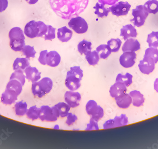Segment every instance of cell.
Segmentation results:
<instances>
[{"label":"cell","mask_w":158,"mask_h":149,"mask_svg":"<svg viewBox=\"0 0 158 149\" xmlns=\"http://www.w3.org/2000/svg\"><path fill=\"white\" fill-rule=\"evenodd\" d=\"M89 2V0H49L53 11L64 19L78 16L86 9Z\"/></svg>","instance_id":"cell-1"},{"label":"cell","mask_w":158,"mask_h":149,"mask_svg":"<svg viewBox=\"0 0 158 149\" xmlns=\"http://www.w3.org/2000/svg\"><path fill=\"white\" fill-rule=\"evenodd\" d=\"M83 76V71L80 66L71 67L66 74L65 81L66 87L71 91H75L79 89L81 86V81Z\"/></svg>","instance_id":"cell-2"},{"label":"cell","mask_w":158,"mask_h":149,"mask_svg":"<svg viewBox=\"0 0 158 149\" xmlns=\"http://www.w3.org/2000/svg\"><path fill=\"white\" fill-rule=\"evenodd\" d=\"M10 41V46L11 49L15 52L21 51L25 46V37L23 32L19 27H14L10 31L9 33Z\"/></svg>","instance_id":"cell-3"},{"label":"cell","mask_w":158,"mask_h":149,"mask_svg":"<svg viewBox=\"0 0 158 149\" xmlns=\"http://www.w3.org/2000/svg\"><path fill=\"white\" fill-rule=\"evenodd\" d=\"M53 86L52 80L49 77H44L40 81L32 83V93L34 96L41 98L51 91Z\"/></svg>","instance_id":"cell-4"},{"label":"cell","mask_w":158,"mask_h":149,"mask_svg":"<svg viewBox=\"0 0 158 149\" xmlns=\"http://www.w3.org/2000/svg\"><path fill=\"white\" fill-rule=\"evenodd\" d=\"M60 117V114L56 106H42L40 108L39 118L43 122H56Z\"/></svg>","instance_id":"cell-5"},{"label":"cell","mask_w":158,"mask_h":149,"mask_svg":"<svg viewBox=\"0 0 158 149\" xmlns=\"http://www.w3.org/2000/svg\"><path fill=\"white\" fill-rule=\"evenodd\" d=\"M149 13L145 10L143 5H140L136 7L132 10V15L134 19H130L135 26L140 27L144 25Z\"/></svg>","instance_id":"cell-6"},{"label":"cell","mask_w":158,"mask_h":149,"mask_svg":"<svg viewBox=\"0 0 158 149\" xmlns=\"http://www.w3.org/2000/svg\"><path fill=\"white\" fill-rule=\"evenodd\" d=\"M68 24L70 28L73 30L76 33L79 34L85 33L88 29L87 23L81 17L72 18L70 19Z\"/></svg>","instance_id":"cell-7"},{"label":"cell","mask_w":158,"mask_h":149,"mask_svg":"<svg viewBox=\"0 0 158 149\" xmlns=\"http://www.w3.org/2000/svg\"><path fill=\"white\" fill-rule=\"evenodd\" d=\"M131 7V5L127 2H119L112 5L109 9L113 15L119 17L127 15Z\"/></svg>","instance_id":"cell-8"},{"label":"cell","mask_w":158,"mask_h":149,"mask_svg":"<svg viewBox=\"0 0 158 149\" xmlns=\"http://www.w3.org/2000/svg\"><path fill=\"white\" fill-rule=\"evenodd\" d=\"M136 59V54L135 52L127 51L124 52L120 57V64L124 68H131L135 63Z\"/></svg>","instance_id":"cell-9"},{"label":"cell","mask_w":158,"mask_h":149,"mask_svg":"<svg viewBox=\"0 0 158 149\" xmlns=\"http://www.w3.org/2000/svg\"><path fill=\"white\" fill-rule=\"evenodd\" d=\"M65 102L72 108H75L80 105L81 100V95L78 92L74 91H67L64 95Z\"/></svg>","instance_id":"cell-10"},{"label":"cell","mask_w":158,"mask_h":149,"mask_svg":"<svg viewBox=\"0 0 158 149\" xmlns=\"http://www.w3.org/2000/svg\"><path fill=\"white\" fill-rule=\"evenodd\" d=\"M155 63L152 59L144 57L138 64V67L142 73L144 74H150L155 69Z\"/></svg>","instance_id":"cell-11"},{"label":"cell","mask_w":158,"mask_h":149,"mask_svg":"<svg viewBox=\"0 0 158 149\" xmlns=\"http://www.w3.org/2000/svg\"><path fill=\"white\" fill-rule=\"evenodd\" d=\"M24 32L27 37L30 39L38 37L40 33V29L37 21L31 20L27 23L25 27Z\"/></svg>","instance_id":"cell-12"},{"label":"cell","mask_w":158,"mask_h":149,"mask_svg":"<svg viewBox=\"0 0 158 149\" xmlns=\"http://www.w3.org/2000/svg\"><path fill=\"white\" fill-rule=\"evenodd\" d=\"M127 87L125 84L118 81L111 86L110 89V95L114 98L127 93Z\"/></svg>","instance_id":"cell-13"},{"label":"cell","mask_w":158,"mask_h":149,"mask_svg":"<svg viewBox=\"0 0 158 149\" xmlns=\"http://www.w3.org/2000/svg\"><path fill=\"white\" fill-rule=\"evenodd\" d=\"M24 73L26 79L31 81L32 83L37 82L40 79L41 73L35 67L30 65L25 69Z\"/></svg>","instance_id":"cell-14"},{"label":"cell","mask_w":158,"mask_h":149,"mask_svg":"<svg viewBox=\"0 0 158 149\" xmlns=\"http://www.w3.org/2000/svg\"><path fill=\"white\" fill-rule=\"evenodd\" d=\"M137 35V30L132 25H126L121 29L120 36L123 37L125 40L132 38H135Z\"/></svg>","instance_id":"cell-15"},{"label":"cell","mask_w":158,"mask_h":149,"mask_svg":"<svg viewBox=\"0 0 158 149\" xmlns=\"http://www.w3.org/2000/svg\"><path fill=\"white\" fill-rule=\"evenodd\" d=\"M46 62L47 65L50 67H56L61 62L60 55L56 51H50L46 56Z\"/></svg>","instance_id":"cell-16"},{"label":"cell","mask_w":158,"mask_h":149,"mask_svg":"<svg viewBox=\"0 0 158 149\" xmlns=\"http://www.w3.org/2000/svg\"><path fill=\"white\" fill-rule=\"evenodd\" d=\"M141 48V45L138 40L134 39H129L126 40L124 43L122 49L123 52L127 51L136 52Z\"/></svg>","instance_id":"cell-17"},{"label":"cell","mask_w":158,"mask_h":149,"mask_svg":"<svg viewBox=\"0 0 158 149\" xmlns=\"http://www.w3.org/2000/svg\"><path fill=\"white\" fill-rule=\"evenodd\" d=\"M18 96L15 93L6 89L2 94L1 102L6 105H10L16 101Z\"/></svg>","instance_id":"cell-18"},{"label":"cell","mask_w":158,"mask_h":149,"mask_svg":"<svg viewBox=\"0 0 158 149\" xmlns=\"http://www.w3.org/2000/svg\"><path fill=\"white\" fill-rule=\"evenodd\" d=\"M114 99L117 105L120 109H128L132 103V97L129 94L127 93L123 95L115 97Z\"/></svg>","instance_id":"cell-19"},{"label":"cell","mask_w":158,"mask_h":149,"mask_svg":"<svg viewBox=\"0 0 158 149\" xmlns=\"http://www.w3.org/2000/svg\"><path fill=\"white\" fill-rule=\"evenodd\" d=\"M57 38L62 42H67L69 41L72 37L73 31L67 28V27L64 26L58 28L57 32Z\"/></svg>","instance_id":"cell-20"},{"label":"cell","mask_w":158,"mask_h":149,"mask_svg":"<svg viewBox=\"0 0 158 149\" xmlns=\"http://www.w3.org/2000/svg\"><path fill=\"white\" fill-rule=\"evenodd\" d=\"M129 95L132 97V103L133 106L136 107L143 106L145 101V98L143 95L138 90H133L129 93Z\"/></svg>","instance_id":"cell-21"},{"label":"cell","mask_w":158,"mask_h":149,"mask_svg":"<svg viewBox=\"0 0 158 149\" xmlns=\"http://www.w3.org/2000/svg\"><path fill=\"white\" fill-rule=\"evenodd\" d=\"M23 85L16 80H10L6 85V89L10 90L19 96L23 91Z\"/></svg>","instance_id":"cell-22"},{"label":"cell","mask_w":158,"mask_h":149,"mask_svg":"<svg viewBox=\"0 0 158 149\" xmlns=\"http://www.w3.org/2000/svg\"><path fill=\"white\" fill-rule=\"evenodd\" d=\"M30 61L28 59L26 58H17L14 60L13 64V69L15 70H24L26 68L30 66Z\"/></svg>","instance_id":"cell-23"},{"label":"cell","mask_w":158,"mask_h":149,"mask_svg":"<svg viewBox=\"0 0 158 149\" xmlns=\"http://www.w3.org/2000/svg\"><path fill=\"white\" fill-rule=\"evenodd\" d=\"M27 110V103L23 101L17 102L14 105V111L16 115L19 117H23L26 115Z\"/></svg>","instance_id":"cell-24"},{"label":"cell","mask_w":158,"mask_h":149,"mask_svg":"<svg viewBox=\"0 0 158 149\" xmlns=\"http://www.w3.org/2000/svg\"><path fill=\"white\" fill-rule=\"evenodd\" d=\"M95 10L94 13L97 15L98 17L103 18L107 17L109 12L110 11L109 8H105V5L99 2H97L95 6L93 7Z\"/></svg>","instance_id":"cell-25"},{"label":"cell","mask_w":158,"mask_h":149,"mask_svg":"<svg viewBox=\"0 0 158 149\" xmlns=\"http://www.w3.org/2000/svg\"><path fill=\"white\" fill-rule=\"evenodd\" d=\"M100 59H106L111 55L112 52L110 48L107 45H100L96 48Z\"/></svg>","instance_id":"cell-26"},{"label":"cell","mask_w":158,"mask_h":149,"mask_svg":"<svg viewBox=\"0 0 158 149\" xmlns=\"http://www.w3.org/2000/svg\"><path fill=\"white\" fill-rule=\"evenodd\" d=\"M143 7L148 13L156 14L158 12V1L157 0H149L144 3Z\"/></svg>","instance_id":"cell-27"},{"label":"cell","mask_w":158,"mask_h":149,"mask_svg":"<svg viewBox=\"0 0 158 149\" xmlns=\"http://www.w3.org/2000/svg\"><path fill=\"white\" fill-rule=\"evenodd\" d=\"M85 58L89 65L92 66H94L97 64L100 59L99 55L96 50L88 52L85 55Z\"/></svg>","instance_id":"cell-28"},{"label":"cell","mask_w":158,"mask_h":149,"mask_svg":"<svg viewBox=\"0 0 158 149\" xmlns=\"http://www.w3.org/2000/svg\"><path fill=\"white\" fill-rule=\"evenodd\" d=\"M91 46L92 43L90 42L83 39L78 44L77 46L78 51L81 55H86L88 52L91 51Z\"/></svg>","instance_id":"cell-29"},{"label":"cell","mask_w":158,"mask_h":149,"mask_svg":"<svg viewBox=\"0 0 158 149\" xmlns=\"http://www.w3.org/2000/svg\"><path fill=\"white\" fill-rule=\"evenodd\" d=\"M118 81L122 82L127 87L130 86L133 82V75L128 72L126 73L125 75L119 73L117 75L116 79V82Z\"/></svg>","instance_id":"cell-30"},{"label":"cell","mask_w":158,"mask_h":149,"mask_svg":"<svg viewBox=\"0 0 158 149\" xmlns=\"http://www.w3.org/2000/svg\"><path fill=\"white\" fill-rule=\"evenodd\" d=\"M55 106L58 110L60 114V117L62 118L67 117L71 108L69 105L65 102L58 103Z\"/></svg>","instance_id":"cell-31"},{"label":"cell","mask_w":158,"mask_h":149,"mask_svg":"<svg viewBox=\"0 0 158 149\" xmlns=\"http://www.w3.org/2000/svg\"><path fill=\"white\" fill-rule=\"evenodd\" d=\"M144 57L152 59L155 62V64L158 62V49L157 48H150L146 49L145 50Z\"/></svg>","instance_id":"cell-32"},{"label":"cell","mask_w":158,"mask_h":149,"mask_svg":"<svg viewBox=\"0 0 158 149\" xmlns=\"http://www.w3.org/2000/svg\"><path fill=\"white\" fill-rule=\"evenodd\" d=\"M147 43L150 48H157L158 47V31H152L148 34Z\"/></svg>","instance_id":"cell-33"},{"label":"cell","mask_w":158,"mask_h":149,"mask_svg":"<svg viewBox=\"0 0 158 149\" xmlns=\"http://www.w3.org/2000/svg\"><path fill=\"white\" fill-rule=\"evenodd\" d=\"M26 76L23 70H15L10 75V80H16L19 81L23 86L26 82Z\"/></svg>","instance_id":"cell-34"},{"label":"cell","mask_w":158,"mask_h":149,"mask_svg":"<svg viewBox=\"0 0 158 149\" xmlns=\"http://www.w3.org/2000/svg\"><path fill=\"white\" fill-rule=\"evenodd\" d=\"M40 108H38L37 106H33L27 110L26 116L27 118L35 121L38 119L39 117V112Z\"/></svg>","instance_id":"cell-35"},{"label":"cell","mask_w":158,"mask_h":149,"mask_svg":"<svg viewBox=\"0 0 158 149\" xmlns=\"http://www.w3.org/2000/svg\"><path fill=\"white\" fill-rule=\"evenodd\" d=\"M86 111L88 115L92 116L98 110V105L94 100H89L86 105Z\"/></svg>","instance_id":"cell-36"},{"label":"cell","mask_w":158,"mask_h":149,"mask_svg":"<svg viewBox=\"0 0 158 149\" xmlns=\"http://www.w3.org/2000/svg\"><path fill=\"white\" fill-rule=\"evenodd\" d=\"M113 119L114 128L127 126L128 123V118L125 114H121L120 116H116Z\"/></svg>","instance_id":"cell-37"},{"label":"cell","mask_w":158,"mask_h":149,"mask_svg":"<svg viewBox=\"0 0 158 149\" xmlns=\"http://www.w3.org/2000/svg\"><path fill=\"white\" fill-rule=\"evenodd\" d=\"M122 41L119 39H112L108 41L107 45L110 48L113 53L118 52L120 48Z\"/></svg>","instance_id":"cell-38"},{"label":"cell","mask_w":158,"mask_h":149,"mask_svg":"<svg viewBox=\"0 0 158 149\" xmlns=\"http://www.w3.org/2000/svg\"><path fill=\"white\" fill-rule=\"evenodd\" d=\"M21 52L23 53V55L25 56L26 57L27 59L35 58L36 54V51L35 50L34 47L29 45H25L21 50Z\"/></svg>","instance_id":"cell-39"},{"label":"cell","mask_w":158,"mask_h":149,"mask_svg":"<svg viewBox=\"0 0 158 149\" xmlns=\"http://www.w3.org/2000/svg\"><path fill=\"white\" fill-rule=\"evenodd\" d=\"M48 31L44 35L45 40H52L56 38V28L51 25H48Z\"/></svg>","instance_id":"cell-40"},{"label":"cell","mask_w":158,"mask_h":149,"mask_svg":"<svg viewBox=\"0 0 158 149\" xmlns=\"http://www.w3.org/2000/svg\"><path fill=\"white\" fill-rule=\"evenodd\" d=\"M99 127H98V121L93 119L92 118H90L89 120V123L87 125L85 130L86 131H92V130H98Z\"/></svg>","instance_id":"cell-41"},{"label":"cell","mask_w":158,"mask_h":149,"mask_svg":"<svg viewBox=\"0 0 158 149\" xmlns=\"http://www.w3.org/2000/svg\"><path fill=\"white\" fill-rule=\"evenodd\" d=\"M37 23H38L39 29H40V33H39L38 37H43V35H45L48 32V25L45 24L42 21H37Z\"/></svg>","instance_id":"cell-42"},{"label":"cell","mask_w":158,"mask_h":149,"mask_svg":"<svg viewBox=\"0 0 158 149\" xmlns=\"http://www.w3.org/2000/svg\"><path fill=\"white\" fill-rule=\"evenodd\" d=\"M104 112L103 109L100 106L98 105V110L94 115L91 116L90 118H92L93 119L98 122L100 119H102L104 117Z\"/></svg>","instance_id":"cell-43"},{"label":"cell","mask_w":158,"mask_h":149,"mask_svg":"<svg viewBox=\"0 0 158 149\" xmlns=\"http://www.w3.org/2000/svg\"><path fill=\"white\" fill-rule=\"evenodd\" d=\"M66 117H67V120L65 123L68 126H71L73 125L78 120V117L75 114H73L72 113L69 112Z\"/></svg>","instance_id":"cell-44"},{"label":"cell","mask_w":158,"mask_h":149,"mask_svg":"<svg viewBox=\"0 0 158 149\" xmlns=\"http://www.w3.org/2000/svg\"><path fill=\"white\" fill-rule=\"evenodd\" d=\"M48 53V50H47L42 51L40 53V57H39L38 60H39L40 64H41L42 65H45L47 64L46 62V57Z\"/></svg>","instance_id":"cell-45"},{"label":"cell","mask_w":158,"mask_h":149,"mask_svg":"<svg viewBox=\"0 0 158 149\" xmlns=\"http://www.w3.org/2000/svg\"><path fill=\"white\" fill-rule=\"evenodd\" d=\"M114 121L113 119L108 120L103 124V128L104 129H110L114 128Z\"/></svg>","instance_id":"cell-46"},{"label":"cell","mask_w":158,"mask_h":149,"mask_svg":"<svg viewBox=\"0 0 158 149\" xmlns=\"http://www.w3.org/2000/svg\"><path fill=\"white\" fill-rule=\"evenodd\" d=\"M8 0H0V13L3 12L8 7Z\"/></svg>","instance_id":"cell-47"},{"label":"cell","mask_w":158,"mask_h":149,"mask_svg":"<svg viewBox=\"0 0 158 149\" xmlns=\"http://www.w3.org/2000/svg\"><path fill=\"white\" fill-rule=\"evenodd\" d=\"M99 3L106 5H112L115 4L118 0H98Z\"/></svg>","instance_id":"cell-48"},{"label":"cell","mask_w":158,"mask_h":149,"mask_svg":"<svg viewBox=\"0 0 158 149\" xmlns=\"http://www.w3.org/2000/svg\"><path fill=\"white\" fill-rule=\"evenodd\" d=\"M154 89L155 91L158 93V78L156 79L154 82Z\"/></svg>","instance_id":"cell-49"},{"label":"cell","mask_w":158,"mask_h":149,"mask_svg":"<svg viewBox=\"0 0 158 149\" xmlns=\"http://www.w3.org/2000/svg\"><path fill=\"white\" fill-rule=\"evenodd\" d=\"M30 4H34L37 3L39 0H25Z\"/></svg>","instance_id":"cell-50"},{"label":"cell","mask_w":158,"mask_h":149,"mask_svg":"<svg viewBox=\"0 0 158 149\" xmlns=\"http://www.w3.org/2000/svg\"><path fill=\"white\" fill-rule=\"evenodd\" d=\"M54 129H59V126H58V125H56V126H55V127H54Z\"/></svg>","instance_id":"cell-51"}]
</instances>
